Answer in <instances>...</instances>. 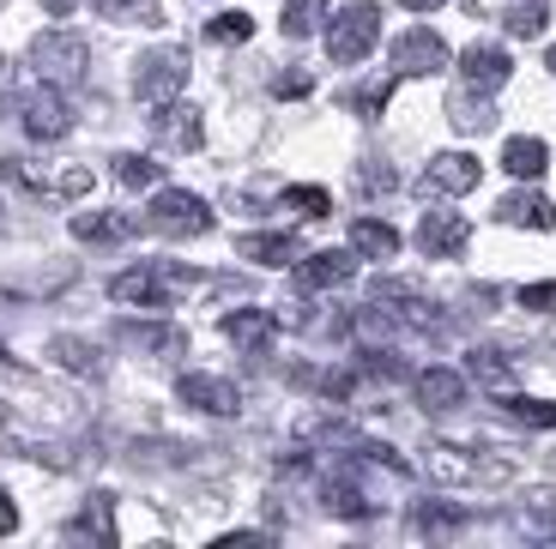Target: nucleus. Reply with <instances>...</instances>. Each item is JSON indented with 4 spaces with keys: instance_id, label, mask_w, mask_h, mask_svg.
<instances>
[{
    "instance_id": "2",
    "label": "nucleus",
    "mask_w": 556,
    "mask_h": 549,
    "mask_svg": "<svg viewBox=\"0 0 556 549\" xmlns=\"http://www.w3.org/2000/svg\"><path fill=\"white\" fill-rule=\"evenodd\" d=\"M376 42H381V7L376 0H351L345 13L327 25V61L333 67H357Z\"/></svg>"
},
{
    "instance_id": "20",
    "label": "nucleus",
    "mask_w": 556,
    "mask_h": 549,
    "mask_svg": "<svg viewBox=\"0 0 556 549\" xmlns=\"http://www.w3.org/2000/svg\"><path fill=\"white\" fill-rule=\"evenodd\" d=\"M49 357H55L67 374H85V381L103 374V350L91 339H73V332H55V339H49Z\"/></svg>"
},
{
    "instance_id": "38",
    "label": "nucleus",
    "mask_w": 556,
    "mask_h": 549,
    "mask_svg": "<svg viewBox=\"0 0 556 549\" xmlns=\"http://www.w3.org/2000/svg\"><path fill=\"white\" fill-rule=\"evenodd\" d=\"M285 200H291V206H303V218H327V212H333V200H327L320 188H291Z\"/></svg>"
},
{
    "instance_id": "26",
    "label": "nucleus",
    "mask_w": 556,
    "mask_h": 549,
    "mask_svg": "<svg viewBox=\"0 0 556 549\" xmlns=\"http://www.w3.org/2000/svg\"><path fill=\"white\" fill-rule=\"evenodd\" d=\"M520 532H527V537H544V544H556V489H551V483H544V489H527Z\"/></svg>"
},
{
    "instance_id": "46",
    "label": "nucleus",
    "mask_w": 556,
    "mask_h": 549,
    "mask_svg": "<svg viewBox=\"0 0 556 549\" xmlns=\"http://www.w3.org/2000/svg\"><path fill=\"white\" fill-rule=\"evenodd\" d=\"M544 67H551V73H556V49H551V55H544Z\"/></svg>"
},
{
    "instance_id": "21",
    "label": "nucleus",
    "mask_w": 556,
    "mask_h": 549,
    "mask_svg": "<svg viewBox=\"0 0 556 549\" xmlns=\"http://www.w3.org/2000/svg\"><path fill=\"white\" fill-rule=\"evenodd\" d=\"M73 235L79 242H127V235H139V218L134 212H79Z\"/></svg>"
},
{
    "instance_id": "42",
    "label": "nucleus",
    "mask_w": 556,
    "mask_h": 549,
    "mask_svg": "<svg viewBox=\"0 0 556 549\" xmlns=\"http://www.w3.org/2000/svg\"><path fill=\"white\" fill-rule=\"evenodd\" d=\"M357 176H363V188H369V193H376V188L388 193V188H393V169H388V164H381V169H376V164H363Z\"/></svg>"
},
{
    "instance_id": "19",
    "label": "nucleus",
    "mask_w": 556,
    "mask_h": 549,
    "mask_svg": "<svg viewBox=\"0 0 556 549\" xmlns=\"http://www.w3.org/2000/svg\"><path fill=\"white\" fill-rule=\"evenodd\" d=\"M417 398H424V411H459V405H466V374L424 369L417 374Z\"/></svg>"
},
{
    "instance_id": "16",
    "label": "nucleus",
    "mask_w": 556,
    "mask_h": 549,
    "mask_svg": "<svg viewBox=\"0 0 556 549\" xmlns=\"http://www.w3.org/2000/svg\"><path fill=\"white\" fill-rule=\"evenodd\" d=\"M296 447H357V429L339 411H303L296 417Z\"/></svg>"
},
{
    "instance_id": "9",
    "label": "nucleus",
    "mask_w": 556,
    "mask_h": 549,
    "mask_svg": "<svg viewBox=\"0 0 556 549\" xmlns=\"http://www.w3.org/2000/svg\"><path fill=\"white\" fill-rule=\"evenodd\" d=\"M447 67V42L435 30H405L393 42V79H424V73H442Z\"/></svg>"
},
{
    "instance_id": "39",
    "label": "nucleus",
    "mask_w": 556,
    "mask_h": 549,
    "mask_svg": "<svg viewBox=\"0 0 556 549\" xmlns=\"http://www.w3.org/2000/svg\"><path fill=\"white\" fill-rule=\"evenodd\" d=\"M520 308H539V315H544V308H556V284H527V290H520Z\"/></svg>"
},
{
    "instance_id": "12",
    "label": "nucleus",
    "mask_w": 556,
    "mask_h": 549,
    "mask_svg": "<svg viewBox=\"0 0 556 549\" xmlns=\"http://www.w3.org/2000/svg\"><path fill=\"white\" fill-rule=\"evenodd\" d=\"M357 278V254L351 247H320L308 260H296V290H345Z\"/></svg>"
},
{
    "instance_id": "7",
    "label": "nucleus",
    "mask_w": 556,
    "mask_h": 549,
    "mask_svg": "<svg viewBox=\"0 0 556 549\" xmlns=\"http://www.w3.org/2000/svg\"><path fill=\"white\" fill-rule=\"evenodd\" d=\"M424 471H430L435 483H447V489H466V483H502L508 477V465H478L472 454H459L454 441H430V447H424Z\"/></svg>"
},
{
    "instance_id": "10",
    "label": "nucleus",
    "mask_w": 556,
    "mask_h": 549,
    "mask_svg": "<svg viewBox=\"0 0 556 549\" xmlns=\"http://www.w3.org/2000/svg\"><path fill=\"white\" fill-rule=\"evenodd\" d=\"M466 242H472V224L459 212H424V224H417L424 260H454V254H466Z\"/></svg>"
},
{
    "instance_id": "22",
    "label": "nucleus",
    "mask_w": 556,
    "mask_h": 549,
    "mask_svg": "<svg viewBox=\"0 0 556 549\" xmlns=\"http://www.w3.org/2000/svg\"><path fill=\"white\" fill-rule=\"evenodd\" d=\"M351 254H363V260H393L400 254V230L388 218H357L351 224Z\"/></svg>"
},
{
    "instance_id": "35",
    "label": "nucleus",
    "mask_w": 556,
    "mask_h": 549,
    "mask_svg": "<svg viewBox=\"0 0 556 549\" xmlns=\"http://www.w3.org/2000/svg\"><path fill=\"white\" fill-rule=\"evenodd\" d=\"M206 30H212V42H249L254 37V18L249 13H218Z\"/></svg>"
},
{
    "instance_id": "8",
    "label": "nucleus",
    "mask_w": 556,
    "mask_h": 549,
    "mask_svg": "<svg viewBox=\"0 0 556 549\" xmlns=\"http://www.w3.org/2000/svg\"><path fill=\"white\" fill-rule=\"evenodd\" d=\"M478 176H484V164L466 152H442L424 164V176H417V193H435V200H459V193H472Z\"/></svg>"
},
{
    "instance_id": "11",
    "label": "nucleus",
    "mask_w": 556,
    "mask_h": 549,
    "mask_svg": "<svg viewBox=\"0 0 556 549\" xmlns=\"http://www.w3.org/2000/svg\"><path fill=\"white\" fill-rule=\"evenodd\" d=\"M176 398L181 405H194V411H206V417H237L242 411V393L224 381V374H181Z\"/></svg>"
},
{
    "instance_id": "15",
    "label": "nucleus",
    "mask_w": 556,
    "mask_h": 549,
    "mask_svg": "<svg viewBox=\"0 0 556 549\" xmlns=\"http://www.w3.org/2000/svg\"><path fill=\"white\" fill-rule=\"evenodd\" d=\"M278 332V315H266V308H237V315H224V339L237 344V350H249V357H261L266 344H273Z\"/></svg>"
},
{
    "instance_id": "43",
    "label": "nucleus",
    "mask_w": 556,
    "mask_h": 549,
    "mask_svg": "<svg viewBox=\"0 0 556 549\" xmlns=\"http://www.w3.org/2000/svg\"><path fill=\"white\" fill-rule=\"evenodd\" d=\"M18 532V508H13V495L0 489V537H13Z\"/></svg>"
},
{
    "instance_id": "47",
    "label": "nucleus",
    "mask_w": 556,
    "mask_h": 549,
    "mask_svg": "<svg viewBox=\"0 0 556 549\" xmlns=\"http://www.w3.org/2000/svg\"><path fill=\"white\" fill-rule=\"evenodd\" d=\"M0 362H7V344H0Z\"/></svg>"
},
{
    "instance_id": "14",
    "label": "nucleus",
    "mask_w": 556,
    "mask_h": 549,
    "mask_svg": "<svg viewBox=\"0 0 556 549\" xmlns=\"http://www.w3.org/2000/svg\"><path fill=\"white\" fill-rule=\"evenodd\" d=\"M152 133L164 139L169 152H200V110L194 103H176V97H169V103H152Z\"/></svg>"
},
{
    "instance_id": "41",
    "label": "nucleus",
    "mask_w": 556,
    "mask_h": 549,
    "mask_svg": "<svg viewBox=\"0 0 556 549\" xmlns=\"http://www.w3.org/2000/svg\"><path fill=\"white\" fill-rule=\"evenodd\" d=\"M55 188L67 193V200H79V193H91V169H67V176H61Z\"/></svg>"
},
{
    "instance_id": "13",
    "label": "nucleus",
    "mask_w": 556,
    "mask_h": 549,
    "mask_svg": "<svg viewBox=\"0 0 556 549\" xmlns=\"http://www.w3.org/2000/svg\"><path fill=\"white\" fill-rule=\"evenodd\" d=\"M115 339H122L127 350H139V357H181V350H188V332L169 327V320H122Z\"/></svg>"
},
{
    "instance_id": "37",
    "label": "nucleus",
    "mask_w": 556,
    "mask_h": 549,
    "mask_svg": "<svg viewBox=\"0 0 556 549\" xmlns=\"http://www.w3.org/2000/svg\"><path fill=\"white\" fill-rule=\"evenodd\" d=\"M388 97H393V79H381V85H363V91L351 97V110H357V115H381V110H388Z\"/></svg>"
},
{
    "instance_id": "1",
    "label": "nucleus",
    "mask_w": 556,
    "mask_h": 549,
    "mask_svg": "<svg viewBox=\"0 0 556 549\" xmlns=\"http://www.w3.org/2000/svg\"><path fill=\"white\" fill-rule=\"evenodd\" d=\"M30 67H37L42 85H79L85 73H91V49H85L79 30H37L30 37Z\"/></svg>"
},
{
    "instance_id": "25",
    "label": "nucleus",
    "mask_w": 556,
    "mask_h": 549,
    "mask_svg": "<svg viewBox=\"0 0 556 549\" xmlns=\"http://www.w3.org/2000/svg\"><path fill=\"white\" fill-rule=\"evenodd\" d=\"M502 224H532V230H556V206L551 200H544V193H508V200H502Z\"/></svg>"
},
{
    "instance_id": "27",
    "label": "nucleus",
    "mask_w": 556,
    "mask_h": 549,
    "mask_svg": "<svg viewBox=\"0 0 556 549\" xmlns=\"http://www.w3.org/2000/svg\"><path fill=\"white\" fill-rule=\"evenodd\" d=\"M466 374H472L478 386H490V393H515V369H508L502 350H472V357H466Z\"/></svg>"
},
{
    "instance_id": "23",
    "label": "nucleus",
    "mask_w": 556,
    "mask_h": 549,
    "mask_svg": "<svg viewBox=\"0 0 556 549\" xmlns=\"http://www.w3.org/2000/svg\"><path fill=\"white\" fill-rule=\"evenodd\" d=\"M67 537H91V544H115V495H91L79 508V520L67 525Z\"/></svg>"
},
{
    "instance_id": "18",
    "label": "nucleus",
    "mask_w": 556,
    "mask_h": 549,
    "mask_svg": "<svg viewBox=\"0 0 556 549\" xmlns=\"http://www.w3.org/2000/svg\"><path fill=\"white\" fill-rule=\"evenodd\" d=\"M447 122H454L459 133H490V127H496V103H490V91L466 85V91L447 97Z\"/></svg>"
},
{
    "instance_id": "5",
    "label": "nucleus",
    "mask_w": 556,
    "mask_h": 549,
    "mask_svg": "<svg viewBox=\"0 0 556 549\" xmlns=\"http://www.w3.org/2000/svg\"><path fill=\"white\" fill-rule=\"evenodd\" d=\"M152 230L164 235H206L212 230V206L188 188H157L152 193Z\"/></svg>"
},
{
    "instance_id": "3",
    "label": "nucleus",
    "mask_w": 556,
    "mask_h": 549,
    "mask_svg": "<svg viewBox=\"0 0 556 549\" xmlns=\"http://www.w3.org/2000/svg\"><path fill=\"white\" fill-rule=\"evenodd\" d=\"M188 284H194V272H181V266H134V272H122L110 284V296L115 303H139V308H164Z\"/></svg>"
},
{
    "instance_id": "44",
    "label": "nucleus",
    "mask_w": 556,
    "mask_h": 549,
    "mask_svg": "<svg viewBox=\"0 0 556 549\" xmlns=\"http://www.w3.org/2000/svg\"><path fill=\"white\" fill-rule=\"evenodd\" d=\"M37 7H42V13H49V18H67L73 7H79V0H37Z\"/></svg>"
},
{
    "instance_id": "30",
    "label": "nucleus",
    "mask_w": 556,
    "mask_h": 549,
    "mask_svg": "<svg viewBox=\"0 0 556 549\" xmlns=\"http://www.w3.org/2000/svg\"><path fill=\"white\" fill-rule=\"evenodd\" d=\"M110 164H115V181H122V188H157V176H164V164H152L146 152H115Z\"/></svg>"
},
{
    "instance_id": "32",
    "label": "nucleus",
    "mask_w": 556,
    "mask_h": 549,
    "mask_svg": "<svg viewBox=\"0 0 556 549\" xmlns=\"http://www.w3.org/2000/svg\"><path fill=\"white\" fill-rule=\"evenodd\" d=\"M544 25H551V13H544V0H520L515 13H508V37H520V42L544 37Z\"/></svg>"
},
{
    "instance_id": "28",
    "label": "nucleus",
    "mask_w": 556,
    "mask_h": 549,
    "mask_svg": "<svg viewBox=\"0 0 556 549\" xmlns=\"http://www.w3.org/2000/svg\"><path fill=\"white\" fill-rule=\"evenodd\" d=\"M320 495H327V513H339V520H369V513H376V508H369V495H363L357 483H345V471L327 477V489H320Z\"/></svg>"
},
{
    "instance_id": "6",
    "label": "nucleus",
    "mask_w": 556,
    "mask_h": 549,
    "mask_svg": "<svg viewBox=\"0 0 556 549\" xmlns=\"http://www.w3.org/2000/svg\"><path fill=\"white\" fill-rule=\"evenodd\" d=\"M18 122H25L30 139H67L73 133V103L61 97V85H37V91L18 97Z\"/></svg>"
},
{
    "instance_id": "45",
    "label": "nucleus",
    "mask_w": 556,
    "mask_h": 549,
    "mask_svg": "<svg viewBox=\"0 0 556 549\" xmlns=\"http://www.w3.org/2000/svg\"><path fill=\"white\" fill-rule=\"evenodd\" d=\"M400 7H412V13H435L442 0H400Z\"/></svg>"
},
{
    "instance_id": "17",
    "label": "nucleus",
    "mask_w": 556,
    "mask_h": 549,
    "mask_svg": "<svg viewBox=\"0 0 556 549\" xmlns=\"http://www.w3.org/2000/svg\"><path fill=\"white\" fill-rule=\"evenodd\" d=\"M459 67H466V85H478V91H496V85L515 73V61H508V49H496V42H472V49L459 55Z\"/></svg>"
},
{
    "instance_id": "36",
    "label": "nucleus",
    "mask_w": 556,
    "mask_h": 549,
    "mask_svg": "<svg viewBox=\"0 0 556 549\" xmlns=\"http://www.w3.org/2000/svg\"><path fill=\"white\" fill-rule=\"evenodd\" d=\"M110 18H157V0H91Z\"/></svg>"
},
{
    "instance_id": "29",
    "label": "nucleus",
    "mask_w": 556,
    "mask_h": 549,
    "mask_svg": "<svg viewBox=\"0 0 556 549\" xmlns=\"http://www.w3.org/2000/svg\"><path fill=\"white\" fill-rule=\"evenodd\" d=\"M237 254L261 266H285V260H296V235H242Z\"/></svg>"
},
{
    "instance_id": "40",
    "label": "nucleus",
    "mask_w": 556,
    "mask_h": 549,
    "mask_svg": "<svg viewBox=\"0 0 556 549\" xmlns=\"http://www.w3.org/2000/svg\"><path fill=\"white\" fill-rule=\"evenodd\" d=\"M273 97H308V73H278Z\"/></svg>"
},
{
    "instance_id": "31",
    "label": "nucleus",
    "mask_w": 556,
    "mask_h": 549,
    "mask_svg": "<svg viewBox=\"0 0 556 549\" xmlns=\"http://www.w3.org/2000/svg\"><path fill=\"white\" fill-rule=\"evenodd\" d=\"M320 18H327V0H285L278 25H285V37H315Z\"/></svg>"
},
{
    "instance_id": "24",
    "label": "nucleus",
    "mask_w": 556,
    "mask_h": 549,
    "mask_svg": "<svg viewBox=\"0 0 556 549\" xmlns=\"http://www.w3.org/2000/svg\"><path fill=\"white\" fill-rule=\"evenodd\" d=\"M502 169L520 176V181H539L544 169H551V145H544V139H508V145H502Z\"/></svg>"
},
{
    "instance_id": "4",
    "label": "nucleus",
    "mask_w": 556,
    "mask_h": 549,
    "mask_svg": "<svg viewBox=\"0 0 556 549\" xmlns=\"http://www.w3.org/2000/svg\"><path fill=\"white\" fill-rule=\"evenodd\" d=\"M188 85V49H152L134 67V97L139 103H169Z\"/></svg>"
},
{
    "instance_id": "33",
    "label": "nucleus",
    "mask_w": 556,
    "mask_h": 549,
    "mask_svg": "<svg viewBox=\"0 0 556 549\" xmlns=\"http://www.w3.org/2000/svg\"><path fill=\"white\" fill-rule=\"evenodd\" d=\"M412 525H417L424 537H454L459 525H466V513H459V508H417Z\"/></svg>"
},
{
    "instance_id": "34",
    "label": "nucleus",
    "mask_w": 556,
    "mask_h": 549,
    "mask_svg": "<svg viewBox=\"0 0 556 549\" xmlns=\"http://www.w3.org/2000/svg\"><path fill=\"white\" fill-rule=\"evenodd\" d=\"M508 398V411L520 417V423H532V429H556V405H544V398H527V393H502Z\"/></svg>"
}]
</instances>
